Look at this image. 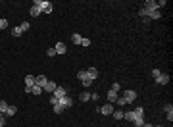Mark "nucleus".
<instances>
[{"instance_id":"1","label":"nucleus","mask_w":173,"mask_h":127,"mask_svg":"<svg viewBox=\"0 0 173 127\" xmlns=\"http://www.w3.org/2000/svg\"><path fill=\"white\" fill-rule=\"evenodd\" d=\"M33 4H35L37 8H40V12H44V14H50V12L54 10L52 2H48V0H35Z\"/></svg>"},{"instance_id":"2","label":"nucleus","mask_w":173,"mask_h":127,"mask_svg":"<svg viewBox=\"0 0 173 127\" xmlns=\"http://www.w3.org/2000/svg\"><path fill=\"white\" fill-rule=\"evenodd\" d=\"M77 77H79V79L83 81V85H85V87H90V85H92V79L89 77V73H86V71H77Z\"/></svg>"},{"instance_id":"3","label":"nucleus","mask_w":173,"mask_h":127,"mask_svg":"<svg viewBox=\"0 0 173 127\" xmlns=\"http://www.w3.org/2000/svg\"><path fill=\"white\" fill-rule=\"evenodd\" d=\"M58 102H60V106H62L64 110H67V108H71V106H73V100H71V96H67V95H65V96H62Z\"/></svg>"},{"instance_id":"4","label":"nucleus","mask_w":173,"mask_h":127,"mask_svg":"<svg viewBox=\"0 0 173 127\" xmlns=\"http://www.w3.org/2000/svg\"><path fill=\"white\" fill-rule=\"evenodd\" d=\"M135 98H137V92H135V91H125V92H123V100H125V104L135 102Z\"/></svg>"},{"instance_id":"5","label":"nucleus","mask_w":173,"mask_h":127,"mask_svg":"<svg viewBox=\"0 0 173 127\" xmlns=\"http://www.w3.org/2000/svg\"><path fill=\"white\" fill-rule=\"evenodd\" d=\"M98 112H100L102 116H110V114H114V106L108 102L106 106H100V108H98Z\"/></svg>"},{"instance_id":"6","label":"nucleus","mask_w":173,"mask_h":127,"mask_svg":"<svg viewBox=\"0 0 173 127\" xmlns=\"http://www.w3.org/2000/svg\"><path fill=\"white\" fill-rule=\"evenodd\" d=\"M65 95H67V91H65V89H64V87H56V91H54V92H52V96H56V98H58V100H60V98H62V96H65Z\"/></svg>"},{"instance_id":"7","label":"nucleus","mask_w":173,"mask_h":127,"mask_svg":"<svg viewBox=\"0 0 173 127\" xmlns=\"http://www.w3.org/2000/svg\"><path fill=\"white\" fill-rule=\"evenodd\" d=\"M156 83H160V85H167V83H169V75H167V73H160V77L156 79Z\"/></svg>"},{"instance_id":"8","label":"nucleus","mask_w":173,"mask_h":127,"mask_svg":"<svg viewBox=\"0 0 173 127\" xmlns=\"http://www.w3.org/2000/svg\"><path fill=\"white\" fill-rule=\"evenodd\" d=\"M56 87H58V85L54 83V81H46V85H44L43 91H46V92H54V91H56Z\"/></svg>"},{"instance_id":"9","label":"nucleus","mask_w":173,"mask_h":127,"mask_svg":"<svg viewBox=\"0 0 173 127\" xmlns=\"http://www.w3.org/2000/svg\"><path fill=\"white\" fill-rule=\"evenodd\" d=\"M54 50H56V54H65V52H67V46H65L64 43H58L54 46Z\"/></svg>"},{"instance_id":"10","label":"nucleus","mask_w":173,"mask_h":127,"mask_svg":"<svg viewBox=\"0 0 173 127\" xmlns=\"http://www.w3.org/2000/svg\"><path fill=\"white\" fill-rule=\"evenodd\" d=\"M46 77H44V75H39V77H35V85H39V87H43L44 89V85H46Z\"/></svg>"},{"instance_id":"11","label":"nucleus","mask_w":173,"mask_h":127,"mask_svg":"<svg viewBox=\"0 0 173 127\" xmlns=\"http://www.w3.org/2000/svg\"><path fill=\"white\" fill-rule=\"evenodd\" d=\"M86 73H89V77H90L92 81L98 77V69H96V68H89V69H86Z\"/></svg>"},{"instance_id":"12","label":"nucleus","mask_w":173,"mask_h":127,"mask_svg":"<svg viewBox=\"0 0 173 127\" xmlns=\"http://www.w3.org/2000/svg\"><path fill=\"white\" fill-rule=\"evenodd\" d=\"M117 98H119V96H117V92H115V91H110V92H108V102H110V104H114Z\"/></svg>"},{"instance_id":"13","label":"nucleus","mask_w":173,"mask_h":127,"mask_svg":"<svg viewBox=\"0 0 173 127\" xmlns=\"http://www.w3.org/2000/svg\"><path fill=\"white\" fill-rule=\"evenodd\" d=\"M133 112H135V117H137V120H141V117H144V108H141V106H139V108H135Z\"/></svg>"},{"instance_id":"14","label":"nucleus","mask_w":173,"mask_h":127,"mask_svg":"<svg viewBox=\"0 0 173 127\" xmlns=\"http://www.w3.org/2000/svg\"><path fill=\"white\" fill-rule=\"evenodd\" d=\"M166 116H167V120H169V121L173 120V106H171V104L166 106Z\"/></svg>"},{"instance_id":"15","label":"nucleus","mask_w":173,"mask_h":127,"mask_svg":"<svg viewBox=\"0 0 173 127\" xmlns=\"http://www.w3.org/2000/svg\"><path fill=\"white\" fill-rule=\"evenodd\" d=\"M40 14H43V12H40V8H37L35 4H33V6H31V15H33V18H37V15H40Z\"/></svg>"},{"instance_id":"16","label":"nucleus","mask_w":173,"mask_h":127,"mask_svg":"<svg viewBox=\"0 0 173 127\" xmlns=\"http://www.w3.org/2000/svg\"><path fill=\"white\" fill-rule=\"evenodd\" d=\"M71 40H73V43H75V44H81V40H83V37H81L79 33H73V35H71Z\"/></svg>"},{"instance_id":"17","label":"nucleus","mask_w":173,"mask_h":127,"mask_svg":"<svg viewBox=\"0 0 173 127\" xmlns=\"http://www.w3.org/2000/svg\"><path fill=\"white\" fill-rule=\"evenodd\" d=\"M33 85H35V77H33V75H27L25 77V87H33Z\"/></svg>"},{"instance_id":"18","label":"nucleus","mask_w":173,"mask_h":127,"mask_svg":"<svg viewBox=\"0 0 173 127\" xmlns=\"http://www.w3.org/2000/svg\"><path fill=\"white\" fill-rule=\"evenodd\" d=\"M31 92H33V95H43V87H39V85H33V87H31Z\"/></svg>"},{"instance_id":"19","label":"nucleus","mask_w":173,"mask_h":127,"mask_svg":"<svg viewBox=\"0 0 173 127\" xmlns=\"http://www.w3.org/2000/svg\"><path fill=\"white\" fill-rule=\"evenodd\" d=\"M123 116H125L123 110H114V117H115V120H123Z\"/></svg>"},{"instance_id":"20","label":"nucleus","mask_w":173,"mask_h":127,"mask_svg":"<svg viewBox=\"0 0 173 127\" xmlns=\"http://www.w3.org/2000/svg\"><path fill=\"white\" fill-rule=\"evenodd\" d=\"M79 98H81V102H89L90 100V92H81V95H79Z\"/></svg>"},{"instance_id":"21","label":"nucleus","mask_w":173,"mask_h":127,"mask_svg":"<svg viewBox=\"0 0 173 127\" xmlns=\"http://www.w3.org/2000/svg\"><path fill=\"white\" fill-rule=\"evenodd\" d=\"M15 112H18V108H15V106H8L6 116H15Z\"/></svg>"},{"instance_id":"22","label":"nucleus","mask_w":173,"mask_h":127,"mask_svg":"<svg viewBox=\"0 0 173 127\" xmlns=\"http://www.w3.org/2000/svg\"><path fill=\"white\" fill-rule=\"evenodd\" d=\"M21 33H23V31H21V27H19V25L12 29V35H14V37H21Z\"/></svg>"},{"instance_id":"23","label":"nucleus","mask_w":173,"mask_h":127,"mask_svg":"<svg viewBox=\"0 0 173 127\" xmlns=\"http://www.w3.org/2000/svg\"><path fill=\"white\" fill-rule=\"evenodd\" d=\"M123 117H125V120H129V121H135V120H137V117H135V112H125V116H123Z\"/></svg>"},{"instance_id":"24","label":"nucleus","mask_w":173,"mask_h":127,"mask_svg":"<svg viewBox=\"0 0 173 127\" xmlns=\"http://www.w3.org/2000/svg\"><path fill=\"white\" fill-rule=\"evenodd\" d=\"M6 110H8V102L6 100H0V112L6 114Z\"/></svg>"},{"instance_id":"25","label":"nucleus","mask_w":173,"mask_h":127,"mask_svg":"<svg viewBox=\"0 0 173 127\" xmlns=\"http://www.w3.org/2000/svg\"><path fill=\"white\" fill-rule=\"evenodd\" d=\"M133 123H135V127H142L144 123H146V121H144V117H141V120H135Z\"/></svg>"},{"instance_id":"26","label":"nucleus","mask_w":173,"mask_h":127,"mask_svg":"<svg viewBox=\"0 0 173 127\" xmlns=\"http://www.w3.org/2000/svg\"><path fill=\"white\" fill-rule=\"evenodd\" d=\"M54 112H56V114H62V112H64V108L60 106V102H58V104H54Z\"/></svg>"},{"instance_id":"27","label":"nucleus","mask_w":173,"mask_h":127,"mask_svg":"<svg viewBox=\"0 0 173 127\" xmlns=\"http://www.w3.org/2000/svg\"><path fill=\"white\" fill-rule=\"evenodd\" d=\"M8 27V19H2L0 18V29H6Z\"/></svg>"},{"instance_id":"28","label":"nucleus","mask_w":173,"mask_h":127,"mask_svg":"<svg viewBox=\"0 0 173 127\" xmlns=\"http://www.w3.org/2000/svg\"><path fill=\"white\" fill-rule=\"evenodd\" d=\"M19 27H21V31L25 33V31L29 29V21H23V23H21V25H19Z\"/></svg>"},{"instance_id":"29","label":"nucleus","mask_w":173,"mask_h":127,"mask_svg":"<svg viewBox=\"0 0 173 127\" xmlns=\"http://www.w3.org/2000/svg\"><path fill=\"white\" fill-rule=\"evenodd\" d=\"M46 56H50V58H52V56H56V50H54V48H48V50H46Z\"/></svg>"},{"instance_id":"30","label":"nucleus","mask_w":173,"mask_h":127,"mask_svg":"<svg viewBox=\"0 0 173 127\" xmlns=\"http://www.w3.org/2000/svg\"><path fill=\"white\" fill-rule=\"evenodd\" d=\"M160 73H162L160 69H154V71H152V77H154V79H158V77H160Z\"/></svg>"},{"instance_id":"31","label":"nucleus","mask_w":173,"mask_h":127,"mask_svg":"<svg viewBox=\"0 0 173 127\" xmlns=\"http://www.w3.org/2000/svg\"><path fill=\"white\" fill-rule=\"evenodd\" d=\"M81 46H90V40L89 39H83V40H81Z\"/></svg>"},{"instance_id":"32","label":"nucleus","mask_w":173,"mask_h":127,"mask_svg":"<svg viewBox=\"0 0 173 127\" xmlns=\"http://www.w3.org/2000/svg\"><path fill=\"white\" fill-rule=\"evenodd\" d=\"M110 91H115V92H119V83H114V85H112V89H110Z\"/></svg>"},{"instance_id":"33","label":"nucleus","mask_w":173,"mask_h":127,"mask_svg":"<svg viewBox=\"0 0 173 127\" xmlns=\"http://www.w3.org/2000/svg\"><path fill=\"white\" fill-rule=\"evenodd\" d=\"M156 4H158V8H163L167 2H166V0H160V2H156Z\"/></svg>"},{"instance_id":"34","label":"nucleus","mask_w":173,"mask_h":127,"mask_svg":"<svg viewBox=\"0 0 173 127\" xmlns=\"http://www.w3.org/2000/svg\"><path fill=\"white\" fill-rule=\"evenodd\" d=\"M50 102H52V106L58 104V98H56V96H50Z\"/></svg>"},{"instance_id":"35","label":"nucleus","mask_w":173,"mask_h":127,"mask_svg":"<svg viewBox=\"0 0 173 127\" xmlns=\"http://www.w3.org/2000/svg\"><path fill=\"white\" fill-rule=\"evenodd\" d=\"M4 125H6V120L2 117V120H0V127H4Z\"/></svg>"},{"instance_id":"36","label":"nucleus","mask_w":173,"mask_h":127,"mask_svg":"<svg viewBox=\"0 0 173 127\" xmlns=\"http://www.w3.org/2000/svg\"><path fill=\"white\" fill-rule=\"evenodd\" d=\"M2 117H4V116H2V112H0V120H2Z\"/></svg>"},{"instance_id":"37","label":"nucleus","mask_w":173,"mask_h":127,"mask_svg":"<svg viewBox=\"0 0 173 127\" xmlns=\"http://www.w3.org/2000/svg\"><path fill=\"white\" fill-rule=\"evenodd\" d=\"M158 127H163V125H158Z\"/></svg>"}]
</instances>
